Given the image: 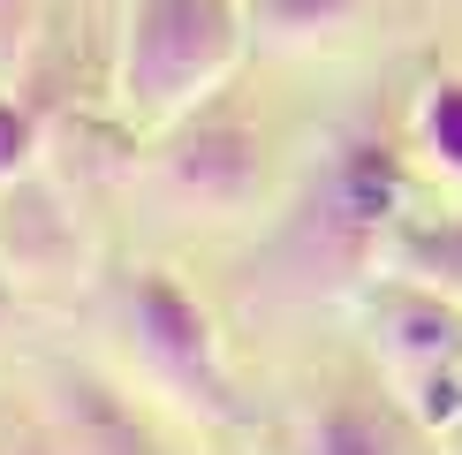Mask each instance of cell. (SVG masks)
<instances>
[{"label":"cell","mask_w":462,"mask_h":455,"mask_svg":"<svg viewBox=\"0 0 462 455\" xmlns=\"http://www.w3.org/2000/svg\"><path fill=\"white\" fill-rule=\"evenodd\" d=\"M243 46H250V0H129L114 99L137 129H167L213 91H227Z\"/></svg>","instance_id":"obj_1"},{"label":"cell","mask_w":462,"mask_h":455,"mask_svg":"<svg viewBox=\"0 0 462 455\" xmlns=\"http://www.w3.org/2000/svg\"><path fill=\"white\" fill-rule=\"evenodd\" d=\"M402 152H410V137L372 122V114L334 129L311 190H303V213H296V251L311 265L326 258L341 274H364L387 251V236L410 213V160Z\"/></svg>","instance_id":"obj_2"},{"label":"cell","mask_w":462,"mask_h":455,"mask_svg":"<svg viewBox=\"0 0 462 455\" xmlns=\"http://www.w3.org/2000/svg\"><path fill=\"white\" fill-rule=\"evenodd\" d=\"M114 319H122V341H129V357H137V372L175 410L205 417V425H236V417H243L220 319L182 289V274L137 265V274L122 281V296H114Z\"/></svg>","instance_id":"obj_3"},{"label":"cell","mask_w":462,"mask_h":455,"mask_svg":"<svg viewBox=\"0 0 462 455\" xmlns=\"http://www.w3.org/2000/svg\"><path fill=\"white\" fill-rule=\"evenodd\" d=\"M152 175L182 213H250L265 190V122L250 114L236 91H213L205 107H189L182 122L160 129Z\"/></svg>","instance_id":"obj_4"},{"label":"cell","mask_w":462,"mask_h":455,"mask_svg":"<svg viewBox=\"0 0 462 455\" xmlns=\"http://www.w3.org/2000/svg\"><path fill=\"white\" fill-rule=\"evenodd\" d=\"M38 425L61 441V455H167L160 432H152V417L137 410V395H122L91 365H53L46 372Z\"/></svg>","instance_id":"obj_5"},{"label":"cell","mask_w":462,"mask_h":455,"mask_svg":"<svg viewBox=\"0 0 462 455\" xmlns=\"http://www.w3.org/2000/svg\"><path fill=\"white\" fill-rule=\"evenodd\" d=\"M372 341H379V365L402 379L432 372V365H462V296L432 289V281H379L372 289Z\"/></svg>","instance_id":"obj_6"},{"label":"cell","mask_w":462,"mask_h":455,"mask_svg":"<svg viewBox=\"0 0 462 455\" xmlns=\"http://www.w3.org/2000/svg\"><path fill=\"white\" fill-rule=\"evenodd\" d=\"M0 251H8L15 281H61L84 258V236H76V213L61 198V182L23 175L15 190H0Z\"/></svg>","instance_id":"obj_7"},{"label":"cell","mask_w":462,"mask_h":455,"mask_svg":"<svg viewBox=\"0 0 462 455\" xmlns=\"http://www.w3.org/2000/svg\"><path fill=\"white\" fill-rule=\"evenodd\" d=\"M303 455H417V417L387 395L341 387L303 425Z\"/></svg>","instance_id":"obj_8"},{"label":"cell","mask_w":462,"mask_h":455,"mask_svg":"<svg viewBox=\"0 0 462 455\" xmlns=\"http://www.w3.org/2000/svg\"><path fill=\"white\" fill-rule=\"evenodd\" d=\"M402 137H410V152L439 182H462V76H432V84L417 91Z\"/></svg>","instance_id":"obj_9"},{"label":"cell","mask_w":462,"mask_h":455,"mask_svg":"<svg viewBox=\"0 0 462 455\" xmlns=\"http://www.w3.org/2000/svg\"><path fill=\"white\" fill-rule=\"evenodd\" d=\"M364 0H250V31L265 46H334L349 38Z\"/></svg>","instance_id":"obj_10"},{"label":"cell","mask_w":462,"mask_h":455,"mask_svg":"<svg viewBox=\"0 0 462 455\" xmlns=\"http://www.w3.org/2000/svg\"><path fill=\"white\" fill-rule=\"evenodd\" d=\"M38 152H46V122L31 99L0 91V190H15L23 175H38Z\"/></svg>","instance_id":"obj_11"},{"label":"cell","mask_w":462,"mask_h":455,"mask_svg":"<svg viewBox=\"0 0 462 455\" xmlns=\"http://www.w3.org/2000/svg\"><path fill=\"white\" fill-rule=\"evenodd\" d=\"M402 410L417 417V432H462V365H432L402 379Z\"/></svg>","instance_id":"obj_12"},{"label":"cell","mask_w":462,"mask_h":455,"mask_svg":"<svg viewBox=\"0 0 462 455\" xmlns=\"http://www.w3.org/2000/svg\"><path fill=\"white\" fill-rule=\"evenodd\" d=\"M31 31H38V0H0V61H15Z\"/></svg>","instance_id":"obj_13"},{"label":"cell","mask_w":462,"mask_h":455,"mask_svg":"<svg viewBox=\"0 0 462 455\" xmlns=\"http://www.w3.org/2000/svg\"><path fill=\"white\" fill-rule=\"evenodd\" d=\"M0 455H61V441H53L46 425H31V432H15V448H0Z\"/></svg>","instance_id":"obj_14"},{"label":"cell","mask_w":462,"mask_h":455,"mask_svg":"<svg viewBox=\"0 0 462 455\" xmlns=\"http://www.w3.org/2000/svg\"><path fill=\"white\" fill-rule=\"evenodd\" d=\"M8 319H15V265L0 251V334H8Z\"/></svg>","instance_id":"obj_15"}]
</instances>
